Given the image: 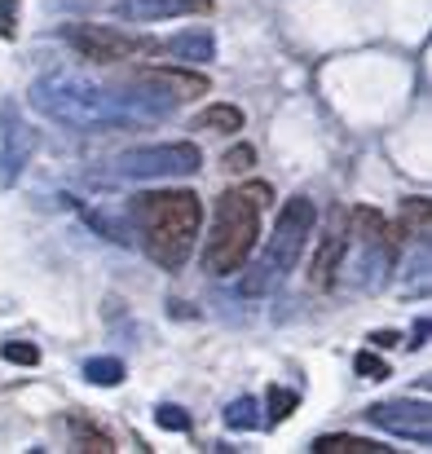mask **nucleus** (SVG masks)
<instances>
[{
    "mask_svg": "<svg viewBox=\"0 0 432 454\" xmlns=\"http://www.w3.org/2000/svg\"><path fill=\"white\" fill-rule=\"evenodd\" d=\"M133 221H137L145 256L159 270H181L194 252L203 203L190 190H145L133 199Z\"/></svg>",
    "mask_w": 432,
    "mask_h": 454,
    "instance_id": "obj_1",
    "label": "nucleus"
},
{
    "mask_svg": "<svg viewBox=\"0 0 432 454\" xmlns=\"http://www.w3.org/2000/svg\"><path fill=\"white\" fill-rule=\"evenodd\" d=\"M270 185L265 181H252L243 190H230L216 199V216H212V234L203 243V265L208 274L225 278V274H239L256 247V234H261V207H265Z\"/></svg>",
    "mask_w": 432,
    "mask_h": 454,
    "instance_id": "obj_2",
    "label": "nucleus"
},
{
    "mask_svg": "<svg viewBox=\"0 0 432 454\" xmlns=\"http://www.w3.org/2000/svg\"><path fill=\"white\" fill-rule=\"evenodd\" d=\"M31 106L44 115V120H58L67 129H80V133H106V129H124L137 120V111L120 98H111L106 89H93L75 75H53V80H40L31 89Z\"/></svg>",
    "mask_w": 432,
    "mask_h": 454,
    "instance_id": "obj_3",
    "label": "nucleus"
},
{
    "mask_svg": "<svg viewBox=\"0 0 432 454\" xmlns=\"http://www.w3.org/2000/svg\"><path fill=\"white\" fill-rule=\"evenodd\" d=\"M313 221H318V212H313V203L304 194L283 203V212L274 221V234H270V247L261 256V283L265 278H283L287 270H295V261L304 256V239H309Z\"/></svg>",
    "mask_w": 432,
    "mask_h": 454,
    "instance_id": "obj_4",
    "label": "nucleus"
},
{
    "mask_svg": "<svg viewBox=\"0 0 432 454\" xmlns=\"http://www.w3.org/2000/svg\"><path fill=\"white\" fill-rule=\"evenodd\" d=\"M199 163H203V151L194 142H163V146H137V151H129L120 159V172L154 181V176H190V172H199Z\"/></svg>",
    "mask_w": 432,
    "mask_h": 454,
    "instance_id": "obj_5",
    "label": "nucleus"
},
{
    "mask_svg": "<svg viewBox=\"0 0 432 454\" xmlns=\"http://www.w3.org/2000/svg\"><path fill=\"white\" fill-rule=\"evenodd\" d=\"M366 419L393 437H415L420 446L432 442V411L428 402H375L366 411Z\"/></svg>",
    "mask_w": 432,
    "mask_h": 454,
    "instance_id": "obj_6",
    "label": "nucleus"
},
{
    "mask_svg": "<svg viewBox=\"0 0 432 454\" xmlns=\"http://www.w3.org/2000/svg\"><path fill=\"white\" fill-rule=\"evenodd\" d=\"M67 40H71V49H80V53L93 58V62H120V58H133V53L154 49V44L133 40V35H124V31H115V27H71Z\"/></svg>",
    "mask_w": 432,
    "mask_h": 454,
    "instance_id": "obj_7",
    "label": "nucleus"
},
{
    "mask_svg": "<svg viewBox=\"0 0 432 454\" xmlns=\"http://www.w3.org/2000/svg\"><path fill=\"white\" fill-rule=\"evenodd\" d=\"M129 80H133L137 89H150V93L168 98V102H194V98H203V93L212 89L208 75L181 71V67H145V71H133Z\"/></svg>",
    "mask_w": 432,
    "mask_h": 454,
    "instance_id": "obj_8",
    "label": "nucleus"
},
{
    "mask_svg": "<svg viewBox=\"0 0 432 454\" xmlns=\"http://www.w3.org/2000/svg\"><path fill=\"white\" fill-rule=\"evenodd\" d=\"M111 13L129 22H163V18H185V13H212V0H115Z\"/></svg>",
    "mask_w": 432,
    "mask_h": 454,
    "instance_id": "obj_9",
    "label": "nucleus"
},
{
    "mask_svg": "<svg viewBox=\"0 0 432 454\" xmlns=\"http://www.w3.org/2000/svg\"><path fill=\"white\" fill-rule=\"evenodd\" d=\"M340 261H344V234L331 230V234H322V243H318V252L309 261V287L313 292H331L335 278H340Z\"/></svg>",
    "mask_w": 432,
    "mask_h": 454,
    "instance_id": "obj_10",
    "label": "nucleus"
},
{
    "mask_svg": "<svg viewBox=\"0 0 432 454\" xmlns=\"http://www.w3.org/2000/svg\"><path fill=\"white\" fill-rule=\"evenodd\" d=\"M159 53H168V58H177V62H190V67H203V62H212L216 58V40H212V31H181V35H172V40H163V44H154Z\"/></svg>",
    "mask_w": 432,
    "mask_h": 454,
    "instance_id": "obj_11",
    "label": "nucleus"
},
{
    "mask_svg": "<svg viewBox=\"0 0 432 454\" xmlns=\"http://www.w3.org/2000/svg\"><path fill=\"white\" fill-rule=\"evenodd\" d=\"M31 159V133H18V124H9L4 115V146H0V185H13L22 176Z\"/></svg>",
    "mask_w": 432,
    "mask_h": 454,
    "instance_id": "obj_12",
    "label": "nucleus"
},
{
    "mask_svg": "<svg viewBox=\"0 0 432 454\" xmlns=\"http://www.w3.org/2000/svg\"><path fill=\"white\" fill-rule=\"evenodd\" d=\"M313 454H389V446H375V442H366V437H353V433H326V437H318Z\"/></svg>",
    "mask_w": 432,
    "mask_h": 454,
    "instance_id": "obj_13",
    "label": "nucleus"
},
{
    "mask_svg": "<svg viewBox=\"0 0 432 454\" xmlns=\"http://www.w3.org/2000/svg\"><path fill=\"white\" fill-rule=\"evenodd\" d=\"M199 129H208V133H239L243 129V111L230 106V102L208 106V111H199Z\"/></svg>",
    "mask_w": 432,
    "mask_h": 454,
    "instance_id": "obj_14",
    "label": "nucleus"
},
{
    "mask_svg": "<svg viewBox=\"0 0 432 454\" xmlns=\"http://www.w3.org/2000/svg\"><path fill=\"white\" fill-rule=\"evenodd\" d=\"M84 380L98 384V388H115L124 380V362L120 357H89L84 362Z\"/></svg>",
    "mask_w": 432,
    "mask_h": 454,
    "instance_id": "obj_15",
    "label": "nucleus"
},
{
    "mask_svg": "<svg viewBox=\"0 0 432 454\" xmlns=\"http://www.w3.org/2000/svg\"><path fill=\"white\" fill-rule=\"evenodd\" d=\"M349 221H353V234L362 239V243H384V216L375 212V207H353L349 212Z\"/></svg>",
    "mask_w": 432,
    "mask_h": 454,
    "instance_id": "obj_16",
    "label": "nucleus"
},
{
    "mask_svg": "<svg viewBox=\"0 0 432 454\" xmlns=\"http://www.w3.org/2000/svg\"><path fill=\"white\" fill-rule=\"evenodd\" d=\"M261 406H256V397H239V402H230L225 406V424L234 428V433H252L256 424H261V415H256Z\"/></svg>",
    "mask_w": 432,
    "mask_h": 454,
    "instance_id": "obj_17",
    "label": "nucleus"
},
{
    "mask_svg": "<svg viewBox=\"0 0 432 454\" xmlns=\"http://www.w3.org/2000/svg\"><path fill=\"white\" fill-rule=\"evenodd\" d=\"M71 433H75V442H80V450H98V454H111L115 450V442L106 437V433H98V428H89L80 415L71 419Z\"/></svg>",
    "mask_w": 432,
    "mask_h": 454,
    "instance_id": "obj_18",
    "label": "nucleus"
},
{
    "mask_svg": "<svg viewBox=\"0 0 432 454\" xmlns=\"http://www.w3.org/2000/svg\"><path fill=\"white\" fill-rule=\"evenodd\" d=\"M0 357L13 362V366H35V362H40V348L27 344V340H9V344L0 348Z\"/></svg>",
    "mask_w": 432,
    "mask_h": 454,
    "instance_id": "obj_19",
    "label": "nucleus"
},
{
    "mask_svg": "<svg viewBox=\"0 0 432 454\" xmlns=\"http://www.w3.org/2000/svg\"><path fill=\"white\" fill-rule=\"evenodd\" d=\"M154 424H159L163 433H185V428H190V415H185L181 406H159V411H154Z\"/></svg>",
    "mask_w": 432,
    "mask_h": 454,
    "instance_id": "obj_20",
    "label": "nucleus"
},
{
    "mask_svg": "<svg viewBox=\"0 0 432 454\" xmlns=\"http://www.w3.org/2000/svg\"><path fill=\"white\" fill-rule=\"evenodd\" d=\"M353 371H357L362 380H389V362H384V357H375V353H357Z\"/></svg>",
    "mask_w": 432,
    "mask_h": 454,
    "instance_id": "obj_21",
    "label": "nucleus"
},
{
    "mask_svg": "<svg viewBox=\"0 0 432 454\" xmlns=\"http://www.w3.org/2000/svg\"><path fill=\"white\" fill-rule=\"evenodd\" d=\"M406 221H415V239H428V199H411Z\"/></svg>",
    "mask_w": 432,
    "mask_h": 454,
    "instance_id": "obj_22",
    "label": "nucleus"
},
{
    "mask_svg": "<svg viewBox=\"0 0 432 454\" xmlns=\"http://www.w3.org/2000/svg\"><path fill=\"white\" fill-rule=\"evenodd\" d=\"M295 411V393L287 388H270V419H287Z\"/></svg>",
    "mask_w": 432,
    "mask_h": 454,
    "instance_id": "obj_23",
    "label": "nucleus"
},
{
    "mask_svg": "<svg viewBox=\"0 0 432 454\" xmlns=\"http://www.w3.org/2000/svg\"><path fill=\"white\" fill-rule=\"evenodd\" d=\"M18 4H22V0H0V35H4V40L18 35Z\"/></svg>",
    "mask_w": 432,
    "mask_h": 454,
    "instance_id": "obj_24",
    "label": "nucleus"
},
{
    "mask_svg": "<svg viewBox=\"0 0 432 454\" xmlns=\"http://www.w3.org/2000/svg\"><path fill=\"white\" fill-rule=\"evenodd\" d=\"M252 146H234V151H225V168H234V172H243V168H252Z\"/></svg>",
    "mask_w": 432,
    "mask_h": 454,
    "instance_id": "obj_25",
    "label": "nucleus"
},
{
    "mask_svg": "<svg viewBox=\"0 0 432 454\" xmlns=\"http://www.w3.org/2000/svg\"><path fill=\"white\" fill-rule=\"evenodd\" d=\"M371 344H380V348H393V344H397V335H393V331H375V335H371Z\"/></svg>",
    "mask_w": 432,
    "mask_h": 454,
    "instance_id": "obj_26",
    "label": "nucleus"
},
{
    "mask_svg": "<svg viewBox=\"0 0 432 454\" xmlns=\"http://www.w3.org/2000/svg\"><path fill=\"white\" fill-rule=\"evenodd\" d=\"M424 335H428V322L420 317V326H415V340H411V344H415V348H424Z\"/></svg>",
    "mask_w": 432,
    "mask_h": 454,
    "instance_id": "obj_27",
    "label": "nucleus"
}]
</instances>
